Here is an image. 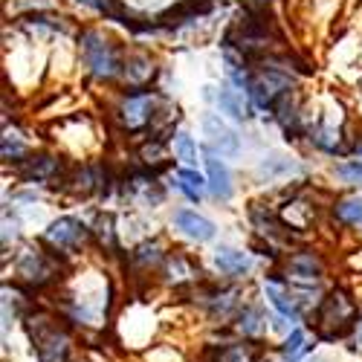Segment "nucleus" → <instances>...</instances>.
I'll return each instance as SVG.
<instances>
[{
	"label": "nucleus",
	"mask_w": 362,
	"mask_h": 362,
	"mask_svg": "<svg viewBox=\"0 0 362 362\" xmlns=\"http://www.w3.org/2000/svg\"><path fill=\"white\" fill-rule=\"evenodd\" d=\"M337 174H339V177H345V180H351V183H356V180H362V163L356 160V163L339 165V168H337Z\"/></svg>",
	"instance_id": "c756f323"
},
{
	"label": "nucleus",
	"mask_w": 362,
	"mask_h": 362,
	"mask_svg": "<svg viewBox=\"0 0 362 362\" xmlns=\"http://www.w3.org/2000/svg\"><path fill=\"white\" fill-rule=\"evenodd\" d=\"M96 235H99V240H102V244H107V247H116V238H113V218H110V215L99 218V223H96Z\"/></svg>",
	"instance_id": "cd10ccee"
},
{
	"label": "nucleus",
	"mask_w": 362,
	"mask_h": 362,
	"mask_svg": "<svg viewBox=\"0 0 362 362\" xmlns=\"http://www.w3.org/2000/svg\"><path fill=\"white\" fill-rule=\"evenodd\" d=\"M206 168H209V189H212V194L221 197V200H229L232 197V174H229V168L212 154L206 157Z\"/></svg>",
	"instance_id": "9b49d317"
},
{
	"label": "nucleus",
	"mask_w": 362,
	"mask_h": 362,
	"mask_svg": "<svg viewBox=\"0 0 362 362\" xmlns=\"http://www.w3.org/2000/svg\"><path fill=\"white\" fill-rule=\"evenodd\" d=\"M81 4L93 6L96 12H102V15H107V18H116V21H122V18H125L122 12H119V6L113 4V0H81Z\"/></svg>",
	"instance_id": "bb28decb"
},
{
	"label": "nucleus",
	"mask_w": 362,
	"mask_h": 362,
	"mask_svg": "<svg viewBox=\"0 0 362 362\" xmlns=\"http://www.w3.org/2000/svg\"><path fill=\"white\" fill-rule=\"evenodd\" d=\"M218 105H221L223 113H229L232 119H238V122L250 116V107H247V102H244V93H240V90H235V87H229V84L221 87Z\"/></svg>",
	"instance_id": "4468645a"
},
{
	"label": "nucleus",
	"mask_w": 362,
	"mask_h": 362,
	"mask_svg": "<svg viewBox=\"0 0 362 362\" xmlns=\"http://www.w3.org/2000/svg\"><path fill=\"white\" fill-rule=\"evenodd\" d=\"M160 110V96L151 90H128V96L119 107V119L131 134H142L151 128Z\"/></svg>",
	"instance_id": "7ed1b4c3"
},
{
	"label": "nucleus",
	"mask_w": 362,
	"mask_h": 362,
	"mask_svg": "<svg viewBox=\"0 0 362 362\" xmlns=\"http://www.w3.org/2000/svg\"><path fill=\"white\" fill-rule=\"evenodd\" d=\"M305 342H308V339H305V330H293L290 339H287L284 348H281V351H284V359H287V362H298V356L305 354V348H308Z\"/></svg>",
	"instance_id": "393cba45"
},
{
	"label": "nucleus",
	"mask_w": 362,
	"mask_h": 362,
	"mask_svg": "<svg viewBox=\"0 0 362 362\" xmlns=\"http://www.w3.org/2000/svg\"><path fill=\"white\" fill-rule=\"evenodd\" d=\"M84 238H87V232H84V226L76 218H58L47 229V240L52 247H58V250H73V247L81 244Z\"/></svg>",
	"instance_id": "0eeeda50"
},
{
	"label": "nucleus",
	"mask_w": 362,
	"mask_h": 362,
	"mask_svg": "<svg viewBox=\"0 0 362 362\" xmlns=\"http://www.w3.org/2000/svg\"><path fill=\"white\" fill-rule=\"evenodd\" d=\"M258 359V348L252 342H240V345H229L221 351L218 362H255Z\"/></svg>",
	"instance_id": "412c9836"
},
{
	"label": "nucleus",
	"mask_w": 362,
	"mask_h": 362,
	"mask_svg": "<svg viewBox=\"0 0 362 362\" xmlns=\"http://www.w3.org/2000/svg\"><path fill=\"white\" fill-rule=\"evenodd\" d=\"M273 110H276V119L281 122V128H284L287 139L301 134V125H298V107H296V102L290 99V93H284V96L276 102V107H273Z\"/></svg>",
	"instance_id": "2eb2a0df"
},
{
	"label": "nucleus",
	"mask_w": 362,
	"mask_h": 362,
	"mask_svg": "<svg viewBox=\"0 0 362 362\" xmlns=\"http://www.w3.org/2000/svg\"><path fill=\"white\" fill-rule=\"evenodd\" d=\"M78 44H81V55H84L87 70L96 78H116L125 70L113 41L105 38L102 33H96V29H84V33L78 35Z\"/></svg>",
	"instance_id": "f03ea898"
},
{
	"label": "nucleus",
	"mask_w": 362,
	"mask_h": 362,
	"mask_svg": "<svg viewBox=\"0 0 362 362\" xmlns=\"http://www.w3.org/2000/svg\"><path fill=\"white\" fill-rule=\"evenodd\" d=\"M334 212L342 223H351V226H362V203L359 200H342L334 206Z\"/></svg>",
	"instance_id": "4be33fe9"
},
{
	"label": "nucleus",
	"mask_w": 362,
	"mask_h": 362,
	"mask_svg": "<svg viewBox=\"0 0 362 362\" xmlns=\"http://www.w3.org/2000/svg\"><path fill=\"white\" fill-rule=\"evenodd\" d=\"M267 298L273 301V308H276L281 316H287V319H298V308H296V301H293V298H287V293H281L273 281L267 284Z\"/></svg>",
	"instance_id": "aec40b11"
},
{
	"label": "nucleus",
	"mask_w": 362,
	"mask_h": 362,
	"mask_svg": "<svg viewBox=\"0 0 362 362\" xmlns=\"http://www.w3.org/2000/svg\"><path fill=\"white\" fill-rule=\"evenodd\" d=\"M290 76L287 73H281V70H276V67H264L261 73H252L250 76V93H252V99H255V105L258 107H264V110H273L276 107V102L284 96V93H290Z\"/></svg>",
	"instance_id": "39448f33"
},
{
	"label": "nucleus",
	"mask_w": 362,
	"mask_h": 362,
	"mask_svg": "<svg viewBox=\"0 0 362 362\" xmlns=\"http://www.w3.org/2000/svg\"><path fill=\"white\" fill-rule=\"evenodd\" d=\"M174 223H177L180 232L189 235V238H194V240H212V238H215V226H212V221L200 218L197 212H189V209L177 212V215H174Z\"/></svg>",
	"instance_id": "9d476101"
},
{
	"label": "nucleus",
	"mask_w": 362,
	"mask_h": 362,
	"mask_svg": "<svg viewBox=\"0 0 362 362\" xmlns=\"http://www.w3.org/2000/svg\"><path fill=\"white\" fill-rule=\"evenodd\" d=\"M29 337H33L35 348H38V359L41 362H67V351H70V339L64 330H58L55 322L38 316L29 322Z\"/></svg>",
	"instance_id": "20e7f679"
},
{
	"label": "nucleus",
	"mask_w": 362,
	"mask_h": 362,
	"mask_svg": "<svg viewBox=\"0 0 362 362\" xmlns=\"http://www.w3.org/2000/svg\"><path fill=\"white\" fill-rule=\"evenodd\" d=\"M174 151H177V157L183 160V163H189V165L197 160V145H194V139H192L189 134H177Z\"/></svg>",
	"instance_id": "a878e982"
},
{
	"label": "nucleus",
	"mask_w": 362,
	"mask_h": 362,
	"mask_svg": "<svg viewBox=\"0 0 362 362\" xmlns=\"http://www.w3.org/2000/svg\"><path fill=\"white\" fill-rule=\"evenodd\" d=\"M215 264H218V269H221L223 276H244L247 269H250V258H247V252L229 250V247H223V250L215 252Z\"/></svg>",
	"instance_id": "ddd939ff"
},
{
	"label": "nucleus",
	"mask_w": 362,
	"mask_h": 362,
	"mask_svg": "<svg viewBox=\"0 0 362 362\" xmlns=\"http://www.w3.org/2000/svg\"><path fill=\"white\" fill-rule=\"evenodd\" d=\"M258 310H244V316H240V327H244V334H258Z\"/></svg>",
	"instance_id": "7c9ffc66"
},
{
	"label": "nucleus",
	"mask_w": 362,
	"mask_h": 362,
	"mask_svg": "<svg viewBox=\"0 0 362 362\" xmlns=\"http://www.w3.org/2000/svg\"><path fill=\"white\" fill-rule=\"evenodd\" d=\"M18 273H21V279H26V281H33V284H47V281H52V264H49V258L44 255V252H35V250H29L23 258H21V264H18Z\"/></svg>",
	"instance_id": "1a4fd4ad"
},
{
	"label": "nucleus",
	"mask_w": 362,
	"mask_h": 362,
	"mask_svg": "<svg viewBox=\"0 0 362 362\" xmlns=\"http://www.w3.org/2000/svg\"><path fill=\"white\" fill-rule=\"evenodd\" d=\"M203 134L209 136V145L221 148V154H238V151H240L238 136L221 122V116H215V113H209V116L203 119Z\"/></svg>",
	"instance_id": "6e6552de"
},
{
	"label": "nucleus",
	"mask_w": 362,
	"mask_h": 362,
	"mask_svg": "<svg viewBox=\"0 0 362 362\" xmlns=\"http://www.w3.org/2000/svg\"><path fill=\"white\" fill-rule=\"evenodd\" d=\"M356 348H359V351H362V322H359V325H356Z\"/></svg>",
	"instance_id": "2f4dec72"
},
{
	"label": "nucleus",
	"mask_w": 362,
	"mask_h": 362,
	"mask_svg": "<svg viewBox=\"0 0 362 362\" xmlns=\"http://www.w3.org/2000/svg\"><path fill=\"white\" fill-rule=\"evenodd\" d=\"M354 319H356L354 298L342 287H337L322 298L319 313H316V330H319L322 339H339L351 330Z\"/></svg>",
	"instance_id": "f257e3e1"
},
{
	"label": "nucleus",
	"mask_w": 362,
	"mask_h": 362,
	"mask_svg": "<svg viewBox=\"0 0 362 362\" xmlns=\"http://www.w3.org/2000/svg\"><path fill=\"white\" fill-rule=\"evenodd\" d=\"M287 273H290L296 281H316V279L322 276V261H319L313 252L293 255L290 264H287Z\"/></svg>",
	"instance_id": "f8f14e48"
},
{
	"label": "nucleus",
	"mask_w": 362,
	"mask_h": 362,
	"mask_svg": "<svg viewBox=\"0 0 362 362\" xmlns=\"http://www.w3.org/2000/svg\"><path fill=\"white\" fill-rule=\"evenodd\" d=\"M310 139L316 142V148L327 151V154H339V151H342V145H339V139H342L339 128H330V125H316V128L310 131Z\"/></svg>",
	"instance_id": "a211bd4d"
},
{
	"label": "nucleus",
	"mask_w": 362,
	"mask_h": 362,
	"mask_svg": "<svg viewBox=\"0 0 362 362\" xmlns=\"http://www.w3.org/2000/svg\"><path fill=\"white\" fill-rule=\"evenodd\" d=\"M209 9H212V0H186V4L165 9L154 23L160 26V33H171V29H180V26L197 21L200 15H209Z\"/></svg>",
	"instance_id": "423d86ee"
},
{
	"label": "nucleus",
	"mask_w": 362,
	"mask_h": 362,
	"mask_svg": "<svg viewBox=\"0 0 362 362\" xmlns=\"http://www.w3.org/2000/svg\"><path fill=\"white\" fill-rule=\"evenodd\" d=\"M23 23H26V26H47V29H55V33H67L64 18H58V15H47V12L26 15V18H23Z\"/></svg>",
	"instance_id": "b1692460"
},
{
	"label": "nucleus",
	"mask_w": 362,
	"mask_h": 362,
	"mask_svg": "<svg viewBox=\"0 0 362 362\" xmlns=\"http://www.w3.org/2000/svg\"><path fill=\"white\" fill-rule=\"evenodd\" d=\"M136 261L148 264V261H160V244H142L136 250Z\"/></svg>",
	"instance_id": "c85d7f7f"
},
{
	"label": "nucleus",
	"mask_w": 362,
	"mask_h": 362,
	"mask_svg": "<svg viewBox=\"0 0 362 362\" xmlns=\"http://www.w3.org/2000/svg\"><path fill=\"white\" fill-rule=\"evenodd\" d=\"M58 174V160L55 157H33L23 165V177L26 180H49Z\"/></svg>",
	"instance_id": "f3484780"
},
{
	"label": "nucleus",
	"mask_w": 362,
	"mask_h": 362,
	"mask_svg": "<svg viewBox=\"0 0 362 362\" xmlns=\"http://www.w3.org/2000/svg\"><path fill=\"white\" fill-rule=\"evenodd\" d=\"M293 168H296V163H293L290 157L273 154V157H267V160L258 165V174H264V177H276V174H287V171H293Z\"/></svg>",
	"instance_id": "5701e85b"
},
{
	"label": "nucleus",
	"mask_w": 362,
	"mask_h": 362,
	"mask_svg": "<svg viewBox=\"0 0 362 362\" xmlns=\"http://www.w3.org/2000/svg\"><path fill=\"white\" fill-rule=\"evenodd\" d=\"M177 189H183V194L189 200H200L203 197V177L192 168H183L177 174Z\"/></svg>",
	"instance_id": "6ab92c4d"
},
{
	"label": "nucleus",
	"mask_w": 362,
	"mask_h": 362,
	"mask_svg": "<svg viewBox=\"0 0 362 362\" xmlns=\"http://www.w3.org/2000/svg\"><path fill=\"white\" fill-rule=\"evenodd\" d=\"M128 81L134 84V90H139V84L151 81V76H154V62H151L148 55H131L128 62H125V70Z\"/></svg>",
	"instance_id": "dca6fc26"
}]
</instances>
